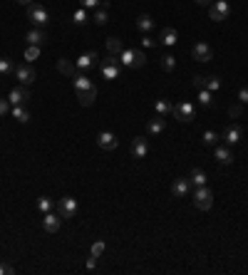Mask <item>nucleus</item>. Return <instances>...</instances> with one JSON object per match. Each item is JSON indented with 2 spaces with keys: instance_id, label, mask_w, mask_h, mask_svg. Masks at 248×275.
Wrapping results in <instances>:
<instances>
[{
  "instance_id": "1",
  "label": "nucleus",
  "mask_w": 248,
  "mask_h": 275,
  "mask_svg": "<svg viewBox=\"0 0 248 275\" xmlns=\"http://www.w3.org/2000/svg\"><path fill=\"white\" fill-rule=\"evenodd\" d=\"M117 57H119V62H122L124 67H132V69H139V67L147 65L144 52H142V50H134V47H124Z\"/></svg>"
},
{
  "instance_id": "2",
  "label": "nucleus",
  "mask_w": 248,
  "mask_h": 275,
  "mask_svg": "<svg viewBox=\"0 0 248 275\" xmlns=\"http://www.w3.org/2000/svg\"><path fill=\"white\" fill-rule=\"evenodd\" d=\"M27 20L35 25V27H45L50 23V13L45 10V5H40L37 0L27 5Z\"/></svg>"
},
{
  "instance_id": "3",
  "label": "nucleus",
  "mask_w": 248,
  "mask_h": 275,
  "mask_svg": "<svg viewBox=\"0 0 248 275\" xmlns=\"http://www.w3.org/2000/svg\"><path fill=\"white\" fill-rule=\"evenodd\" d=\"M99 72H102L104 80H117L119 72H122V62H119V57H117V55H107V57L99 62Z\"/></svg>"
},
{
  "instance_id": "4",
  "label": "nucleus",
  "mask_w": 248,
  "mask_h": 275,
  "mask_svg": "<svg viewBox=\"0 0 248 275\" xmlns=\"http://www.w3.org/2000/svg\"><path fill=\"white\" fill-rule=\"evenodd\" d=\"M194 206L198 211H209L214 206V193L211 188H206V186H196L194 188Z\"/></svg>"
},
{
  "instance_id": "5",
  "label": "nucleus",
  "mask_w": 248,
  "mask_h": 275,
  "mask_svg": "<svg viewBox=\"0 0 248 275\" xmlns=\"http://www.w3.org/2000/svg\"><path fill=\"white\" fill-rule=\"evenodd\" d=\"M172 114H174V119H179V122H194V116H196V107L191 104V102H179V104H174V109H172Z\"/></svg>"
},
{
  "instance_id": "6",
  "label": "nucleus",
  "mask_w": 248,
  "mask_h": 275,
  "mask_svg": "<svg viewBox=\"0 0 248 275\" xmlns=\"http://www.w3.org/2000/svg\"><path fill=\"white\" fill-rule=\"evenodd\" d=\"M231 15V3H226V0H214V3L209 5V18L221 23Z\"/></svg>"
},
{
  "instance_id": "7",
  "label": "nucleus",
  "mask_w": 248,
  "mask_h": 275,
  "mask_svg": "<svg viewBox=\"0 0 248 275\" xmlns=\"http://www.w3.org/2000/svg\"><path fill=\"white\" fill-rule=\"evenodd\" d=\"M77 69H82V72H87V69H92V67H99V57H97V52L95 50H90V52H82L79 57H77Z\"/></svg>"
},
{
  "instance_id": "8",
  "label": "nucleus",
  "mask_w": 248,
  "mask_h": 275,
  "mask_svg": "<svg viewBox=\"0 0 248 275\" xmlns=\"http://www.w3.org/2000/svg\"><path fill=\"white\" fill-rule=\"evenodd\" d=\"M55 208H57V213H60L62 218H72L79 206H77V199H72V196H65V199H60V204H57Z\"/></svg>"
},
{
  "instance_id": "9",
  "label": "nucleus",
  "mask_w": 248,
  "mask_h": 275,
  "mask_svg": "<svg viewBox=\"0 0 248 275\" xmlns=\"http://www.w3.org/2000/svg\"><path fill=\"white\" fill-rule=\"evenodd\" d=\"M13 74H15V80H18L20 85H25V87H27V85H32V82H35V77H37V74H35V69H32L30 65H18Z\"/></svg>"
},
{
  "instance_id": "10",
  "label": "nucleus",
  "mask_w": 248,
  "mask_h": 275,
  "mask_svg": "<svg viewBox=\"0 0 248 275\" xmlns=\"http://www.w3.org/2000/svg\"><path fill=\"white\" fill-rule=\"evenodd\" d=\"M221 139H223V144H228V146H236V144H241V139H243V132H241V127H238V124H231V127H226V129L221 132Z\"/></svg>"
},
{
  "instance_id": "11",
  "label": "nucleus",
  "mask_w": 248,
  "mask_h": 275,
  "mask_svg": "<svg viewBox=\"0 0 248 275\" xmlns=\"http://www.w3.org/2000/svg\"><path fill=\"white\" fill-rule=\"evenodd\" d=\"M191 57H194L196 62H209V60L214 57V50L206 45V43H196V45L191 47Z\"/></svg>"
},
{
  "instance_id": "12",
  "label": "nucleus",
  "mask_w": 248,
  "mask_h": 275,
  "mask_svg": "<svg viewBox=\"0 0 248 275\" xmlns=\"http://www.w3.org/2000/svg\"><path fill=\"white\" fill-rule=\"evenodd\" d=\"M27 99H30V92H27V87H25V85H20V87L10 90V94H8V102H10L13 107H20V104H25Z\"/></svg>"
},
{
  "instance_id": "13",
  "label": "nucleus",
  "mask_w": 248,
  "mask_h": 275,
  "mask_svg": "<svg viewBox=\"0 0 248 275\" xmlns=\"http://www.w3.org/2000/svg\"><path fill=\"white\" fill-rule=\"evenodd\" d=\"M60 226H62V216H60L57 211L45 213V218H43V228H45L48 233H57V230H60Z\"/></svg>"
},
{
  "instance_id": "14",
  "label": "nucleus",
  "mask_w": 248,
  "mask_h": 275,
  "mask_svg": "<svg viewBox=\"0 0 248 275\" xmlns=\"http://www.w3.org/2000/svg\"><path fill=\"white\" fill-rule=\"evenodd\" d=\"M117 144H119V141H117V137H114L112 132H99V134H97V146H99V149H104V151H114V149H117Z\"/></svg>"
},
{
  "instance_id": "15",
  "label": "nucleus",
  "mask_w": 248,
  "mask_h": 275,
  "mask_svg": "<svg viewBox=\"0 0 248 275\" xmlns=\"http://www.w3.org/2000/svg\"><path fill=\"white\" fill-rule=\"evenodd\" d=\"M159 40H161L164 45H167V47L176 45V43H179V32H176V27L164 25V27H161V35H159Z\"/></svg>"
},
{
  "instance_id": "16",
  "label": "nucleus",
  "mask_w": 248,
  "mask_h": 275,
  "mask_svg": "<svg viewBox=\"0 0 248 275\" xmlns=\"http://www.w3.org/2000/svg\"><path fill=\"white\" fill-rule=\"evenodd\" d=\"M214 156H216V161H219V164H223V166L233 164V151H231V146H228V144H223V146H216Z\"/></svg>"
},
{
  "instance_id": "17",
  "label": "nucleus",
  "mask_w": 248,
  "mask_h": 275,
  "mask_svg": "<svg viewBox=\"0 0 248 275\" xmlns=\"http://www.w3.org/2000/svg\"><path fill=\"white\" fill-rule=\"evenodd\" d=\"M25 40H27V45H35V47H43V45L48 43V37H45V30H40V27H35V30H30V32L25 35Z\"/></svg>"
},
{
  "instance_id": "18",
  "label": "nucleus",
  "mask_w": 248,
  "mask_h": 275,
  "mask_svg": "<svg viewBox=\"0 0 248 275\" xmlns=\"http://www.w3.org/2000/svg\"><path fill=\"white\" fill-rule=\"evenodd\" d=\"M72 85H74V92H87V90H95L92 80L87 74H74L72 77Z\"/></svg>"
},
{
  "instance_id": "19",
  "label": "nucleus",
  "mask_w": 248,
  "mask_h": 275,
  "mask_svg": "<svg viewBox=\"0 0 248 275\" xmlns=\"http://www.w3.org/2000/svg\"><path fill=\"white\" fill-rule=\"evenodd\" d=\"M132 154L137 156V159H144V156L149 154V141H147L144 137H137V139L132 141Z\"/></svg>"
},
{
  "instance_id": "20",
  "label": "nucleus",
  "mask_w": 248,
  "mask_h": 275,
  "mask_svg": "<svg viewBox=\"0 0 248 275\" xmlns=\"http://www.w3.org/2000/svg\"><path fill=\"white\" fill-rule=\"evenodd\" d=\"M191 191V183H189V179H176L174 183H172V193L176 196V199H181V196H186Z\"/></svg>"
},
{
  "instance_id": "21",
  "label": "nucleus",
  "mask_w": 248,
  "mask_h": 275,
  "mask_svg": "<svg viewBox=\"0 0 248 275\" xmlns=\"http://www.w3.org/2000/svg\"><path fill=\"white\" fill-rule=\"evenodd\" d=\"M57 72H62L65 77H70V80H72V77L77 74V65L72 62V60H57Z\"/></svg>"
},
{
  "instance_id": "22",
  "label": "nucleus",
  "mask_w": 248,
  "mask_h": 275,
  "mask_svg": "<svg viewBox=\"0 0 248 275\" xmlns=\"http://www.w3.org/2000/svg\"><path fill=\"white\" fill-rule=\"evenodd\" d=\"M164 127H167V119H164L161 114H156V116H151V119H149V134H161Z\"/></svg>"
},
{
  "instance_id": "23",
  "label": "nucleus",
  "mask_w": 248,
  "mask_h": 275,
  "mask_svg": "<svg viewBox=\"0 0 248 275\" xmlns=\"http://www.w3.org/2000/svg\"><path fill=\"white\" fill-rule=\"evenodd\" d=\"M95 97H97V87L95 90H87V92H77V99L82 107H92L95 104Z\"/></svg>"
},
{
  "instance_id": "24",
  "label": "nucleus",
  "mask_w": 248,
  "mask_h": 275,
  "mask_svg": "<svg viewBox=\"0 0 248 275\" xmlns=\"http://www.w3.org/2000/svg\"><path fill=\"white\" fill-rule=\"evenodd\" d=\"M137 27H139V32L149 35V32L154 30V20H151V15H139V18H137Z\"/></svg>"
},
{
  "instance_id": "25",
  "label": "nucleus",
  "mask_w": 248,
  "mask_h": 275,
  "mask_svg": "<svg viewBox=\"0 0 248 275\" xmlns=\"http://www.w3.org/2000/svg\"><path fill=\"white\" fill-rule=\"evenodd\" d=\"M189 183L196 188V186H206V174L201 171V169H191V174H189Z\"/></svg>"
},
{
  "instance_id": "26",
  "label": "nucleus",
  "mask_w": 248,
  "mask_h": 275,
  "mask_svg": "<svg viewBox=\"0 0 248 275\" xmlns=\"http://www.w3.org/2000/svg\"><path fill=\"white\" fill-rule=\"evenodd\" d=\"M201 141H203V146H216V144L221 141V134H219V132H214V129H209V132H203Z\"/></svg>"
},
{
  "instance_id": "27",
  "label": "nucleus",
  "mask_w": 248,
  "mask_h": 275,
  "mask_svg": "<svg viewBox=\"0 0 248 275\" xmlns=\"http://www.w3.org/2000/svg\"><path fill=\"white\" fill-rule=\"evenodd\" d=\"M154 109H156V114H161V116H167V114H172V109H174V104H172L169 99H156V104H154Z\"/></svg>"
},
{
  "instance_id": "28",
  "label": "nucleus",
  "mask_w": 248,
  "mask_h": 275,
  "mask_svg": "<svg viewBox=\"0 0 248 275\" xmlns=\"http://www.w3.org/2000/svg\"><path fill=\"white\" fill-rule=\"evenodd\" d=\"M124 50V45L119 43V37H109V40H107V52L109 55H119Z\"/></svg>"
},
{
  "instance_id": "29",
  "label": "nucleus",
  "mask_w": 248,
  "mask_h": 275,
  "mask_svg": "<svg viewBox=\"0 0 248 275\" xmlns=\"http://www.w3.org/2000/svg\"><path fill=\"white\" fill-rule=\"evenodd\" d=\"M161 69L164 72H174L176 69V57L174 55H164L161 57Z\"/></svg>"
},
{
  "instance_id": "30",
  "label": "nucleus",
  "mask_w": 248,
  "mask_h": 275,
  "mask_svg": "<svg viewBox=\"0 0 248 275\" xmlns=\"http://www.w3.org/2000/svg\"><path fill=\"white\" fill-rule=\"evenodd\" d=\"M198 102H201V107H214V92L198 90Z\"/></svg>"
},
{
  "instance_id": "31",
  "label": "nucleus",
  "mask_w": 248,
  "mask_h": 275,
  "mask_svg": "<svg viewBox=\"0 0 248 275\" xmlns=\"http://www.w3.org/2000/svg\"><path fill=\"white\" fill-rule=\"evenodd\" d=\"M15 62L10 57H0V74H8V72H15Z\"/></svg>"
},
{
  "instance_id": "32",
  "label": "nucleus",
  "mask_w": 248,
  "mask_h": 275,
  "mask_svg": "<svg viewBox=\"0 0 248 275\" xmlns=\"http://www.w3.org/2000/svg\"><path fill=\"white\" fill-rule=\"evenodd\" d=\"M92 20H95V25H107V8H95V15H92Z\"/></svg>"
},
{
  "instance_id": "33",
  "label": "nucleus",
  "mask_w": 248,
  "mask_h": 275,
  "mask_svg": "<svg viewBox=\"0 0 248 275\" xmlns=\"http://www.w3.org/2000/svg\"><path fill=\"white\" fill-rule=\"evenodd\" d=\"M37 208L43 213H50V211H55V204L48 199V196H43V199H37Z\"/></svg>"
},
{
  "instance_id": "34",
  "label": "nucleus",
  "mask_w": 248,
  "mask_h": 275,
  "mask_svg": "<svg viewBox=\"0 0 248 275\" xmlns=\"http://www.w3.org/2000/svg\"><path fill=\"white\" fill-rule=\"evenodd\" d=\"M13 114H15V119H18V122H23V124H25V122H30V114H27V109H25L23 104H20V107H13Z\"/></svg>"
},
{
  "instance_id": "35",
  "label": "nucleus",
  "mask_w": 248,
  "mask_h": 275,
  "mask_svg": "<svg viewBox=\"0 0 248 275\" xmlns=\"http://www.w3.org/2000/svg\"><path fill=\"white\" fill-rule=\"evenodd\" d=\"M87 20H90V18H87V10H85V8H79V10L72 15V23H74V25H85Z\"/></svg>"
},
{
  "instance_id": "36",
  "label": "nucleus",
  "mask_w": 248,
  "mask_h": 275,
  "mask_svg": "<svg viewBox=\"0 0 248 275\" xmlns=\"http://www.w3.org/2000/svg\"><path fill=\"white\" fill-rule=\"evenodd\" d=\"M221 87V80H219V77H206V90H209V92H216Z\"/></svg>"
},
{
  "instance_id": "37",
  "label": "nucleus",
  "mask_w": 248,
  "mask_h": 275,
  "mask_svg": "<svg viewBox=\"0 0 248 275\" xmlns=\"http://www.w3.org/2000/svg\"><path fill=\"white\" fill-rule=\"evenodd\" d=\"M104 253V241H97V243H92V251H90V255L92 258H99Z\"/></svg>"
},
{
  "instance_id": "38",
  "label": "nucleus",
  "mask_w": 248,
  "mask_h": 275,
  "mask_svg": "<svg viewBox=\"0 0 248 275\" xmlns=\"http://www.w3.org/2000/svg\"><path fill=\"white\" fill-rule=\"evenodd\" d=\"M40 55V47H35V45H27L25 47V60H35Z\"/></svg>"
},
{
  "instance_id": "39",
  "label": "nucleus",
  "mask_w": 248,
  "mask_h": 275,
  "mask_svg": "<svg viewBox=\"0 0 248 275\" xmlns=\"http://www.w3.org/2000/svg\"><path fill=\"white\" fill-rule=\"evenodd\" d=\"M79 5L85 8V10H87V8H99L102 0H79Z\"/></svg>"
},
{
  "instance_id": "40",
  "label": "nucleus",
  "mask_w": 248,
  "mask_h": 275,
  "mask_svg": "<svg viewBox=\"0 0 248 275\" xmlns=\"http://www.w3.org/2000/svg\"><path fill=\"white\" fill-rule=\"evenodd\" d=\"M191 82H194V87H196V90H206V77L196 74V77H194V80H191Z\"/></svg>"
},
{
  "instance_id": "41",
  "label": "nucleus",
  "mask_w": 248,
  "mask_h": 275,
  "mask_svg": "<svg viewBox=\"0 0 248 275\" xmlns=\"http://www.w3.org/2000/svg\"><path fill=\"white\" fill-rule=\"evenodd\" d=\"M13 273H15V268L10 263H0V275H13Z\"/></svg>"
},
{
  "instance_id": "42",
  "label": "nucleus",
  "mask_w": 248,
  "mask_h": 275,
  "mask_svg": "<svg viewBox=\"0 0 248 275\" xmlns=\"http://www.w3.org/2000/svg\"><path fill=\"white\" fill-rule=\"evenodd\" d=\"M238 102L241 104H248V87H241L238 90Z\"/></svg>"
},
{
  "instance_id": "43",
  "label": "nucleus",
  "mask_w": 248,
  "mask_h": 275,
  "mask_svg": "<svg viewBox=\"0 0 248 275\" xmlns=\"http://www.w3.org/2000/svg\"><path fill=\"white\" fill-rule=\"evenodd\" d=\"M10 107H13V104H10L8 99H0V116L8 114V112H10Z\"/></svg>"
},
{
  "instance_id": "44",
  "label": "nucleus",
  "mask_w": 248,
  "mask_h": 275,
  "mask_svg": "<svg viewBox=\"0 0 248 275\" xmlns=\"http://www.w3.org/2000/svg\"><path fill=\"white\" fill-rule=\"evenodd\" d=\"M142 45H144V47H154V45H156V40H151L149 35H144V37H142Z\"/></svg>"
},
{
  "instance_id": "45",
  "label": "nucleus",
  "mask_w": 248,
  "mask_h": 275,
  "mask_svg": "<svg viewBox=\"0 0 248 275\" xmlns=\"http://www.w3.org/2000/svg\"><path fill=\"white\" fill-rule=\"evenodd\" d=\"M95 268H97V258H92V255H90V260H87V270H95Z\"/></svg>"
},
{
  "instance_id": "46",
  "label": "nucleus",
  "mask_w": 248,
  "mask_h": 275,
  "mask_svg": "<svg viewBox=\"0 0 248 275\" xmlns=\"http://www.w3.org/2000/svg\"><path fill=\"white\" fill-rule=\"evenodd\" d=\"M228 114H231V116H233V119H236V116L241 114V107H231V109H228Z\"/></svg>"
},
{
  "instance_id": "47",
  "label": "nucleus",
  "mask_w": 248,
  "mask_h": 275,
  "mask_svg": "<svg viewBox=\"0 0 248 275\" xmlns=\"http://www.w3.org/2000/svg\"><path fill=\"white\" fill-rule=\"evenodd\" d=\"M196 3H198V5H211L214 0H196Z\"/></svg>"
},
{
  "instance_id": "48",
  "label": "nucleus",
  "mask_w": 248,
  "mask_h": 275,
  "mask_svg": "<svg viewBox=\"0 0 248 275\" xmlns=\"http://www.w3.org/2000/svg\"><path fill=\"white\" fill-rule=\"evenodd\" d=\"M15 3H20V5H30V3H35V0H15Z\"/></svg>"
},
{
  "instance_id": "49",
  "label": "nucleus",
  "mask_w": 248,
  "mask_h": 275,
  "mask_svg": "<svg viewBox=\"0 0 248 275\" xmlns=\"http://www.w3.org/2000/svg\"><path fill=\"white\" fill-rule=\"evenodd\" d=\"M226 3H228V0H226Z\"/></svg>"
}]
</instances>
